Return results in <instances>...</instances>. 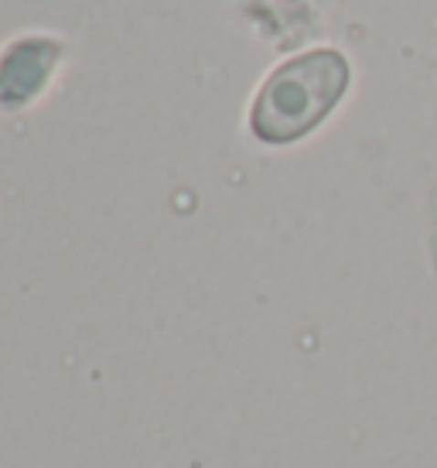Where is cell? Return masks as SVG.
I'll return each mask as SVG.
<instances>
[{"label": "cell", "mask_w": 437, "mask_h": 468, "mask_svg": "<svg viewBox=\"0 0 437 468\" xmlns=\"http://www.w3.org/2000/svg\"><path fill=\"white\" fill-rule=\"evenodd\" d=\"M62 45L52 38H21L0 55V106H27L59 66Z\"/></svg>", "instance_id": "7a4b0ae2"}, {"label": "cell", "mask_w": 437, "mask_h": 468, "mask_svg": "<svg viewBox=\"0 0 437 468\" xmlns=\"http://www.w3.org/2000/svg\"><path fill=\"white\" fill-rule=\"evenodd\" d=\"M352 66L338 48H311L287 58L263 79L250 131L263 144H294L318 131L348 92Z\"/></svg>", "instance_id": "6da1fadb"}]
</instances>
